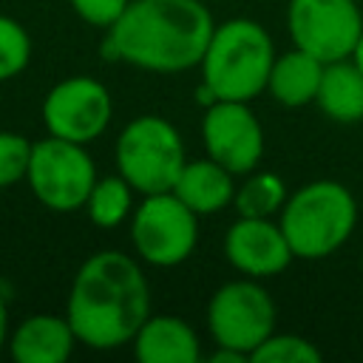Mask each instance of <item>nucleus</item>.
<instances>
[{"mask_svg":"<svg viewBox=\"0 0 363 363\" xmlns=\"http://www.w3.org/2000/svg\"><path fill=\"white\" fill-rule=\"evenodd\" d=\"M173 193L196 216H210V213H218L227 204H233L235 184H233V173L207 156V159L184 162L176 184H173Z\"/></svg>","mask_w":363,"mask_h":363,"instance_id":"obj_15","label":"nucleus"},{"mask_svg":"<svg viewBox=\"0 0 363 363\" xmlns=\"http://www.w3.org/2000/svg\"><path fill=\"white\" fill-rule=\"evenodd\" d=\"M31 193L54 213H74L85 207L88 193L96 182V167L85 145L51 136L34 142L28 176Z\"/></svg>","mask_w":363,"mask_h":363,"instance_id":"obj_6","label":"nucleus"},{"mask_svg":"<svg viewBox=\"0 0 363 363\" xmlns=\"http://www.w3.org/2000/svg\"><path fill=\"white\" fill-rule=\"evenodd\" d=\"M201 139L207 156L235 173H250L261 162L264 153V130L247 102L235 99H216L204 108L201 119Z\"/></svg>","mask_w":363,"mask_h":363,"instance_id":"obj_11","label":"nucleus"},{"mask_svg":"<svg viewBox=\"0 0 363 363\" xmlns=\"http://www.w3.org/2000/svg\"><path fill=\"white\" fill-rule=\"evenodd\" d=\"M128 3H130V0H71V9H74L85 23H91V26L108 31V28L119 20V14L128 9Z\"/></svg>","mask_w":363,"mask_h":363,"instance_id":"obj_23","label":"nucleus"},{"mask_svg":"<svg viewBox=\"0 0 363 363\" xmlns=\"http://www.w3.org/2000/svg\"><path fill=\"white\" fill-rule=\"evenodd\" d=\"M352 60L360 65V71H363V34H360V40H357V48H354V54H352Z\"/></svg>","mask_w":363,"mask_h":363,"instance_id":"obj_25","label":"nucleus"},{"mask_svg":"<svg viewBox=\"0 0 363 363\" xmlns=\"http://www.w3.org/2000/svg\"><path fill=\"white\" fill-rule=\"evenodd\" d=\"M201 0H130L108 28L102 54L153 74H182L201 62L213 37Z\"/></svg>","mask_w":363,"mask_h":363,"instance_id":"obj_2","label":"nucleus"},{"mask_svg":"<svg viewBox=\"0 0 363 363\" xmlns=\"http://www.w3.org/2000/svg\"><path fill=\"white\" fill-rule=\"evenodd\" d=\"M224 255L235 269L247 272L250 278L278 275L295 258L281 224H272L267 218H247V216H238V221L227 230Z\"/></svg>","mask_w":363,"mask_h":363,"instance_id":"obj_12","label":"nucleus"},{"mask_svg":"<svg viewBox=\"0 0 363 363\" xmlns=\"http://www.w3.org/2000/svg\"><path fill=\"white\" fill-rule=\"evenodd\" d=\"M130 184L125 182V176H105V179H96L91 193H88V201H85V210H88V218L102 227V230H111V227H119L128 216H130Z\"/></svg>","mask_w":363,"mask_h":363,"instance_id":"obj_18","label":"nucleus"},{"mask_svg":"<svg viewBox=\"0 0 363 363\" xmlns=\"http://www.w3.org/2000/svg\"><path fill=\"white\" fill-rule=\"evenodd\" d=\"M252 363H320V349L301 335H269L252 354Z\"/></svg>","mask_w":363,"mask_h":363,"instance_id":"obj_20","label":"nucleus"},{"mask_svg":"<svg viewBox=\"0 0 363 363\" xmlns=\"http://www.w3.org/2000/svg\"><path fill=\"white\" fill-rule=\"evenodd\" d=\"M286 23L295 48L320 62L352 57L363 34L357 0H289Z\"/></svg>","mask_w":363,"mask_h":363,"instance_id":"obj_9","label":"nucleus"},{"mask_svg":"<svg viewBox=\"0 0 363 363\" xmlns=\"http://www.w3.org/2000/svg\"><path fill=\"white\" fill-rule=\"evenodd\" d=\"M357 224V201L352 190L332 179H318L295 190L284 201L281 230L295 258L318 261L340 250Z\"/></svg>","mask_w":363,"mask_h":363,"instance_id":"obj_4","label":"nucleus"},{"mask_svg":"<svg viewBox=\"0 0 363 363\" xmlns=\"http://www.w3.org/2000/svg\"><path fill=\"white\" fill-rule=\"evenodd\" d=\"M133 354L142 363H199L201 346L187 320L156 315L139 326L133 337Z\"/></svg>","mask_w":363,"mask_h":363,"instance_id":"obj_14","label":"nucleus"},{"mask_svg":"<svg viewBox=\"0 0 363 363\" xmlns=\"http://www.w3.org/2000/svg\"><path fill=\"white\" fill-rule=\"evenodd\" d=\"M275 62L272 40L261 23L247 17L224 20L213 28V37L201 57V82L216 99L250 102L267 91L269 68Z\"/></svg>","mask_w":363,"mask_h":363,"instance_id":"obj_3","label":"nucleus"},{"mask_svg":"<svg viewBox=\"0 0 363 363\" xmlns=\"http://www.w3.org/2000/svg\"><path fill=\"white\" fill-rule=\"evenodd\" d=\"M130 238L142 261L176 267L190 258L199 241V216L173 193H150L133 210Z\"/></svg>","mask_w":363,"mask_h":363,"instance_id":"obj_7","label":"nucleus"},{"mask_svg":"<svg viewBox=\"0 0 363 363\" xmlns=\"http://www.w3.org/2000/svg\"><path fill=\"white\" fill-rule=\"evenodd\" d=\"M77 343L74 326L60 315H28L11 335V357L17 363H65Z\"/></svg>","mask_w":363,"mask_h":363,"instance_id":"obj_13","label":"nucleus"},{"mask_svg":"<svg viewBox=\"0 0 363 363\" xmlns=\"http://www.w3.org/2000/svg\"><path fill=\"white\" fill-rule=\"evenodd\" d=\"M113 102L108 88L94 77H68L43 99V122L51 136L79 145L94 142L111 122Z\"/></svg>","mask_w":363,"mask_h":363,"instance_id":"obj_10","label":"nucleus"},{"mask_svg":"<svg viewBox=\"0 0 363 363\" xmlns=\"http://www.w3.org/2000/svg\"><path fill=\"white\" fill-rule=\"evenodd\" d=\"M284 201H286L284 182L269 170L252 173L241 187H235V196H233V207L238 210V216H247V218H267Z\"/></svg>","mask_w":363,"mask_h":363,"instance_id":"obj_19","label":"nucleus"},{"mask_svg":"<svg viewBox=\"0 0 363 363\" xmlns=\"http://www.w3.org/2000/svg\"><path fill=\"white\" fill-rule=\"evenodd\" d=\"M65 318L79 343L91 349H119L133 343L150 318V289L142 267L116 250H102L77 269Z\"/></svg>","mask_w":363,"mask_h":363,"instance_id":"obj_1","label":"nucleus"},{"mask_svg":"<svg viewBox=\"0 0 363 363\" xmlns=\"http://www.w3.org/2000/svg\"><path fill=\"white\" fill-rule=\"evenodd\" d=\"M31 60V37L14 20L0 14V82L17 77Z\"/></svg>","mask_w":363,"mask_h":363,"instance_id":"obj_21","label":"nucleus"},{"mask_svg":"<svg viewBox=\"0 0 363 363\" xmlns=\"http://www.w3.org/2000/svg\"><path fill=\"white\" fill-rule=\"evenodd\" d=\"M184 162V142L162 116H136L116 139L119 176H125V182L142 196L173 190Z\"/></svg>","mask_w":363,"mask_h":363,"instance_id":"obj_5","label":"nucleus"},{"mask_svg":"<svg viewBox=\"0 0 363 363\" xmlns=\"http://www.w3.org/2000/svg\"><path fill=\"white\" fill-rule=\"evenodd\" d=\"M6 337H9V315H6V303L0 298V352L6 346Z\"/></svg>","mask_w":363,"mask_h":363,"instance_id":"obj_24","label":"nucleus"},{"mask_svg":"<svg viewBox=\"0 0 363 363\" xmlns=\"http://www.w3.org/2000/svg\"><path fill=\"white\" fill-rule=\"evenodd\" d=\"M31 147L34 142H28L23 133L0 130V187H11L28 176Z\"/></svg>","mask_w":363,"mask_h":363,"instance_id":"obj_22","label":"nucleus"},{"mask_svg":"<svg viewBox=\"0 0 363 363\" xmlns=\"http://www.w3.org/2000/svg\"><path fill=\"white\" fill-rule=\"evenodd\" d=\"M207 326L218 346L252 354L275 332V303L255 281H230L207 303Z\"/></svg>","mask_w":363,"mask_h":363,"instance_id":"obj_8","label":"nucleus"},{"mask_svg":"<svg viewBox=\"0 0 363 363\" xmlns=\"http://www.w3.org/2000/svg\"><path fill=\"white\" fill-rule=\"evenodd\" d=\"M323 65L326 62H320L309 51L292 48L284 57H275V62L269 68L267 91L272 94L275 102H281L286 108H301L306 102H315L320 77H323Z\"/></svg>","mask_w":363,"mask_h":363,"instance_id":"obj_16","label":"nucleus"},{"mask_svg":"<svg viewBox=\"0 0 363 363\" xmlns=\"http://www.w3.org/2000/svg\"><path fill=\"white\" fill-rule=\"evenodd\" d=\"M315 102L335 122H343V125L360 122L363 119V71H360V65L352 57L326 62Z\"/></svg>","mask_w":363,"mask_h":363,"instance_id":"obj_17","label":"nucleus"}]
</instances>
